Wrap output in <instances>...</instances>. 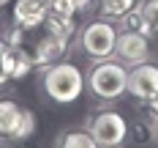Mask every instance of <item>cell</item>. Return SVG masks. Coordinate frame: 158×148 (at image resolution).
I'll return each mask as SVG.
<instances>
[{
  "instance_id": "cell-8",
  "label": "cell",
  "mask_w": 158,
  "mask_h": 148,
  "mask_svg": "<svg viewBox=\"0 0 158 148\" xmlns=\"http://www.w3.org/2000/svg\"><path fill=\"white\" fill-rule=\"evenodd\" d=\"M128 93L139 101H153L158 99V66L153 63H136L128 71Z\"/></svg>"
},
{
  "instance_id": "cell-7",
  "label": "cell",
  "mask_w": 158,
  "mask_h": 148,
  "mask_svg": "<svg viewBox=\"0 0 158 148\" xmlns=\"http://www.w3.org/2000/svg\"><path fill=\"white\" fill-rule=\"evenodd\" d=\"M114 52H117V61L126 66L144 63L150 58V38L142 30H120L114 41Z\"/></svg>"
},
{
  "instance_id": "cell-10",
  "label": "cell",
  "mask_w": 158,
  "mask_h": 148,
  "mask_svg": "<svg viewBox=\"0 0 158 148\" xmlns=\"http://www.w3.org/2000/svg\"><path fill=\"white\" fill-rule=\"evenodd\" d=\"M30 69H35L33 61H30V55L22 47H11V44H8V49H6V74H8V80H22V77H27Z\"/></svg>"
},
{
  "instance_id": "cell-3",
  "label": "cell",
  "mask_w": 158,
  "mask_h": 148,
  "mask_svg": "<svg viewBox=\"0 0 158 148\" xmlns=\"http://www.w3.org/2000/svg\"><path fill=\"white\" fill-rule=\"evenodd\" d=\"M87 88L95 99H120L123 93H128V69L120 61H98L93 63L90 74H87Z\"/></svg>"
},
{
  "instance_id": "cell-13",
  "label": "cell",
  "mask_w": 158,
  "mask_h": 148,
  "mask_svg": "<svg viewBox=\"0 0 158 148\" xmlns=\"http://www.w3.org/2000/svg\"><path fill=\"white\" fill-rule=\"evenodd\" d=\"M44 25H47L49 30L55 33V36H60V38H71L74 33H77V25H74V16H57V14H47L44 19Z\"/></svg>"
},
{
  "instance_id": "cell-11",
  "label": "cell",
  "mask_w": 158,
  "mask_h": 148,
  "mask_svg": "<svg viewBox=\"0 0 158 148\" xmlns=\"http://www.w3.org/2000/svg\"><path fill=\"white\" fill-rule=\"evenodd\" d=\"M139 30L147 36V38H158V0H142L139 6Z\"/></svg>"
},
{
  "instance_id": "cell-17",
  "label": "cell",
  "mask_w": 158,
  "mask_h": 148,
  "mask_svg": "<svg viewBox=\"0 0 158 148\" xmlns=\"http://www.w3.org/2000/svg\"><path fill=\"white\" fill-rule=\"evenodd\" d=\"M6 3H11V0H0V8H3V6H6Z\"/></svg>"
},
{
  "instance_id": "cell-16",
  "label": "cell",
  "mask_w": 158,
  "mask_h": 148,
  "mask_svg": "<svg viewBox=\"0 0 158 148\" xmlns=\"http://www.w3.org/2000/svg\"><path fill=\"white\" fill-rule=\"evenodd\" d=\"M6 49H8V44L0 41V85L8 82V74H6Z\"/></svg>"
},
{
  "instance_id": "cell-9",
  "label": "cell",
  "mask_w": 158,
  "mask_h": 148,
  "mask_svg": "<svg viewBox=\"0 0 158 148\" xmlns=\"http://www.w3.org/2000/svg\"><path fill=\"white\" fill-rule=\"evenodd\" d=\"M47 0H16L14 6V22L22 28H38L47 19Z\"/></svg>"
},
{
  "instance_id": "cell-6",
  "label": "cell",
  "mask_w": 158,
  "mask_h": 148,
  "mask_svg": "<svg viewBox=\"0 0 158 148\" xmlns=\"http://www.w3.org/2000/svg\"><path fill=\"white\" fill-rule=\"evenodd\" d=\"M114 41H117V30H114V25L104 22V19H95L90 25H85V30L79 36V44L85 49V55H90L93 61H106L114 52Z\"/></svg>"
},
{
  "instance_id": "cell-12",
  "label": "cell",
  "mask_w": 158,
  "mask_h": 148,
  "mask_svg": "<svg viewBox=\"0 0 158 148\" xmlns=\"http://www.w3.org/2000/svg\"><path fill=\"white\" fill-rule=\"evenodd\" d=\"M57 148H98L95 143V137L85 129H68L60 134V140H57Z\"/></svg>"
},
{
  "instance_id": "cell-2",
  "label": "cell",
  "mask_w": 158,
  "mask_h": 148,
  "mask_svg": "<svg viewBox=\"0 0 158 148\" xmlns=\"http://www.w3.org/2000/svg\"><path fill=\"white\" fill-rule=\"evenodd\" d=\"M41 85H44V93L52 101L71 104L85 91V77L74 63H49V66H44Z\"/></svg>"
},
{
  "instance_id": "cell-14",
  "label": "cell",
  "mask_w": 158,
  "mask_h": 148,
  "mask_svg": "<svg viewBox=\"0 0 158 148\" xmlns=\"http://www.w3.org/2000/svg\"><path fill=\"white\" fill-rule=\"evenodd\" d=\"M136 6V0H98V8L106 19H123Z\"/></svg>"
},
{
  "instance_id": "cell-18",
  "label": "cell",
  "mask_w": 158,
  "mask_h": 148,
  "mask_svg": "<svg viewBox=\"0 0 158 148\" xmlns=\"http://www.w3.org/2000/svg\"><path fill=\"white\" fill-rule=\"evenodd\" d=\"M156 132H158V123H156Z\"/></svg>"
},
{
  "instance_id": "cell-5",
  "label": "cell",
  "mask_w": 158,
  "mask_h": 148,
  "mask_svg": "<svg viewBox=\"0 0 158 148\" xmlns=\"http://www.w3.org/2000/svg\"><path fill=\"white\" fill-rule=\"evenodd\" d=\"M35 132V115L16 104L14 99H0V137L11 140H27Z\"/></svg>"
},
{
  "instance_id": "cell-1",
  "label": "cell",
  "mask_w": 158,
  "mask_h": 148,
  "mask_svg": "<svg viewBox=\"0 0 158 148\" xmlns=\"http://www.w3.org/2000/svg\"><path fill=\"white\" fill-rule=\"evenodd\" d=\"M8 44L25 49V52L30 55V61H33L35 69H44V66L55 63V61L65 52V47H68V41L60 38V36H55L44 22H41L38 28H22V25H14L11 33H8Z\"/></svg>"
},
{
  "instance_id": "cell-4",
  "label": "cell",
  "mask_w": 158,
  "mask_h": 148,
  "mask_svg": "<svg viewBox=\"0 0 158 148\" xmlns=\"http://www.w3.org/2000/svg\"><path fill=\"white\" fill-rule=\"evenodd\" d=\"M87 132L95 137L98 148H120L128 137V121L114 110H101L87 121Z\"/></svg>"
},
{
  "instance_id": "cell-15",
  "label": "cell",
  "mask_w": 158,
  "mask_h": 148,
  "mask_svg": "<svg viewBox=\"0 0 158 148\" xmlns=\"http://www.w3.org/2000/svg\"><path fill=\"white\" fill-rule=\"evenodd\" d=\"M117 22H120L123 30H139V25H142V19H139V6H134V8H131L123 19H117Z\"/></svg>"
}]
</instances>
